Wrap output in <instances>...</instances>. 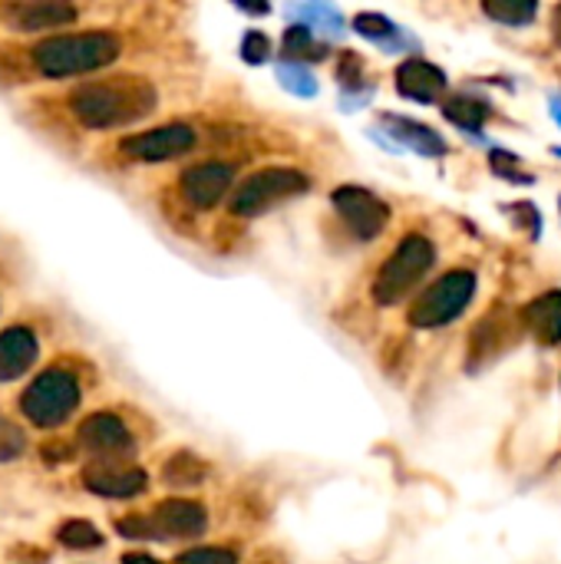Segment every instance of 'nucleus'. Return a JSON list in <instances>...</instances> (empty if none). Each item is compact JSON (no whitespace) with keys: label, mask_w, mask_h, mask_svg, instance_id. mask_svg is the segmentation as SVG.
Masks as SVG:
<instances>
[{"label":"nucleus","mask_w":561,"mask_h":564,"mask_svg":"<svg viewBox=\"0 0 561 564\" xmlns=\"http://www.w3.org/2000/svg\"><path fill=\"white\" fill-rule=\"evenodd\" d=\"M66 102L86 129H119L145 119L155 109V86L142 76L89 79L76 86Z\"/></svg>","instance_id":"f257e3e1"},{"label":"nucleus","mask_w":561,"mask_h":564,"mask_svg":"<svg viewBox=\"0 0 561 564\" xmlns=\"http://www.w3.org/2000/svg\"><path fill=\"white\" fill-rule=\"evenodd\" d=\"M122 53V43L109 30H79V33H53L30 46V59L40 76L46 79H66L96 73L109 63H116Z\"/></svg>","instance_id":"f03ea898"},{"label":"nucleus","mask_w":561,"mask_h":564,"mask_svg":"<svg viewBox=\"0 0 561 564\" xmlns=\"http://www.w3.org/2000/svg\"><path fill=\"white\" fill-rule=\"evenodd\" d=\"M433 261H436L433 241L427 235H407L393 248V254L384 261V268H380V274L374 281V301L380 307L400 304L407 294H413L420 288V281L427 278Z\"/></svg>","instance_id":"7ed1b4c3"},{"label":"nucleus","mask_w":561,"mask_h":564,"mask_svg":"<svg viewBox=\"0 0 561 564\" xmlns=\"http://www.w3.org/2000/svg\"><path fill=\"white\" fill-rule=\"evenodd\" d=\"M76 406H79V383L63 367H50L40 377H33L20 397V413L40 430L63 426L76 413Z\"/></svg>","instance_id":"20e7f679"},{"label":"nucleus","mask_w":561,"mask_h":564,"mask_svg":"<svg viewBox=\"0 0 561 564\" xmlns=\"http://www.w3.org/2000/svg\"><path fill=\"white\" fill-rule=\"evenodd\" d=\"M476 294V274L473 271H446L440 281L423 288L417 301L410 304V324L413 327H446L453 324Z\"/></svg>","instance_id":"39448f33"},{"label":"nucleus","mask_w":561,"mask_h":564,"mask_svg":"<svg viewBox=\"0 0 561 564\" xmlns=\"http://www.w3.org/2000/svg\"><path fill=\"white\" fill-rule=\"evenodd\" d=\"M308 185H311L308 175L298 172V169H261V172L248 175L235 188V195H231V215H238V218L265 215L278 202H284L291 195H304Z\"/></svg>","instance_id":"423d86ee"},{"label":"nucleus","mask_w":561,"mask_h":564,"mask_svg":"<svg viewBox=\"0 0 561 564\" xmlns=\"http://www.w3.org/2000/svg\"><path fill=\"white\" fill-rule=\"evenodd\" d=\"M76 446L96 463H129L136 456V440L116 413H93L76 430Z\"/></svg>","instance_id":"0eeeda50"},{"label":"nucleus","mask_w":561,"mask_h":564,"mask_svg":"<svg viewBox=\"0 0 561 564\" xmlns=\"http://www.w3.org/2000/svg\"><path fill=\"white\" fill-rule=\"evenodd\" d=\"M334 212L344 218V225L354 231L357 241H370L377 238L387 221H390V208L380 195H374L370 188H360V185H341L334 195Z\"/></svg>","instance_id":"6e6552de"},{"label":"nucleus","mask_w":561,"mask_h":564,"mask_svg":"<svg viewBox=\"0 0 561 564\" xmlns=\"http://www.w3.org/2000/svg\"><path fill=\"white\" fill-rule=\"evenodd\" d=\"M195 145V129L185 122H169L159 129L132 132L119 142V152L132 162H169Z\"/></svg>","instance_id":"1a4fd4ad"},{"label":"nucleus","mask_w":561,"mask_h":564,"mask_svg":"<svg viewBox=\"0 0 561 564\" xmlns=\"http://www.w3.org/2000/svg\"><path fill=\"white\" fill-rule=\"evenodd\" d=\"M179 185H182V198L192 208L208 212L235 185V165H228V162H198V165L182 172Z\"/></svg>","instance_id":"9d476101"},{"label":"nucleus","mask_w":561,"mask_h":564,"mask_svg":"<svg viewBox=\"0 0 561 564\" xmlns=\"http://www.w3.org/2000/svg\"><path fill=\"white\" fill-rule=\"evenodd\" d=\"M149 519H152L155 539H162V542H172V539H202L205 529H208V512L195 499H165V502H159L149 512Z\"/></svg>","instance_id":"9b49d317"},{"label":"nucleus","mask_w":561,"mask_h":564,"mask_svg":"<svg viewBox=\"0 0 561 564\" xmlns=\"http://www.w3.org/2000/svg\"><path fill=\"white\" fill-rule=\"evenodd\" d=\"M0 20L17 30V33H36V30H53L66 26L76 20L73 3H56V0H17V3H0Z\"/></svg>","instance_id":"f8f14e48"},{"label":"nucleus","mask_w":561,"mask_h":564,"mask_svg":"<svg viewBox=\"0 0 561 564\" xmlns=\"http://www.w3.org/2000/svg\"><path fill=\"white\" fill-rule=\"evenodd\" d=\"M83 486L103 499H136L145 492L149 476L126 463H93L83 469Z\"/></svg>","instance_id":"ddd939ff"},{"label":"nucleus","mask_w":561,"mask_h":564,"mask_svg":"<svg viewBox=\"0 0 561 564\" xmlns=\"http://www.w3.org/2000/svg\"><path fill=\"white\" fill-rule=\"evenodd\" d=\"M397 89L417 102H436L446 93V73L423 56H410L397 66Z\"/></svg>","instance_id":"4468645a"},{"label":"nucleus","mask_w":561,"mask_h":564,"mask_svg":"<svg viewBox=\"0 0 561 564\" xmlns=\"http://www.w3.org/2000/svg\"><path fill=\"white\" fill-rule=\"evenodd\" d=\"M40 357V344L36 334L30 327H7L0 330V383H13L17 377H23Z\"/></svg>","instance_id":"2eb2a0df"},{"label":"nucleus","mask_w":561,"mask_h":564,"mask_svg":"<svg viewBox=\"0 0 561 564\" xmlns=\"http://www.w3.org/2000/svg\"><path fill=\"white\" fill-rule=\"evenodd\" d=\"M522 324L542 347L561 344V291H546L542 297L526 304Z\"/></svg>","instance_id":"dca6fc26"},{"label":"nucleus","mask_w":561,"mask_h":564,"mask_svg":"<svg viewBox=\"0 0 561 564\" xmlns=\"http://www.w3.org/2000/svg\"><path fill=\"white\" fill-rule=\"evenodd\" d=\"M384 126L390 129V135L400 145H407V149H413V152H420L427 159H440V155L450 152L446 139L436 129L423 126V122H413V119H403V116H384Z\"/></svg>","instance_id":"f3484780"},{"label":"nucleus","mask_w":561,"mask_h":564,"mask_svg":"<svg viewBox=\"0 0 561 564\" xmlns=\"http://www.w3.org/2000/svg\"><path fill=\"white\" fill-rule=\"evenodd\" d=\"M205 476H208V466H205L195 453H188V449L169 456L165 466H162V479H165L169 486H175V489L198 486V482H205Z\"/></svg>","instance_id":"a211bd4d"},{"label":"nucleus","mask_w":561,"mask_h":564,"mask_svg":"<svg viewBox=\"0 0 561 564\" xmlns=\"http://www.w3.org/2000/svg\"><path fill=\"white\" fill-rule=\"evenodd\" d=\"M489 102L486 99H476V96H453V99H446V106H443V116L453 122V126H460V129H466V132H476L486 119H489Z\"/></svg>","instance_id":"6ab92c4d"},{"label":"nucleus","mask_w":561,"mask_h":564,"mask_svg":"<svg viewBox=\"0 0 561 564\" xmlns=\"http://www.w3.org/2000/svg\"><path fill=\"white\" fill-rule=\"evenodd\" d=\"M284 53L294 63H301V59H324L327 46L314 40V30L308 23H294V26L284 30Z\"/></svg>","instance_id":"aec40b11"},{"label":"nucleus","mask_w":561,"mask_h":564,"mask_svg":"<svg viewBox=\"0 0 561 564\" xmlns=\"http://www.w3.org/2000/svg\"><path fill=\"white\" fill-rule=\"evenodd\" d=\"M483 10H486L493 20L506 23V26H526V23L536 20L539 3H536V0H486Z\"/></svg>","instance_id":"412c9836"},{"label":"nucleus","mask_w":561,"mask_h":564,"mask_svg":"<svg viewBox=\"0 0 561 564\" xmlns=\"http://www.w3.org/2000/svg\"><path fill=\"white\" fill-rule=\"evenodd\" d=\"M56 539L60 545L66 549H76V552H86V549H99L103 545V535L93 522H83V519H69L56 529Z\"/></svg>","instance_id":"4be33fe9"},{"label":"nucleus","mask_w":561,"mask_h":564,"mask_svg":"<svg viewBox=\"0 0 561 564\" xmlns=\"http://www.w3.org/2000/svg\"><path fill=\"white\" fill-rule=\"evenodd\" d=\"M278 79H281V86L291 89L294 96H314V93H317V79H314L301 63H294V59L278 63Z\"/></svg>","instance_id":"5701e85b"},{"label":"nucleus","mask_w":561,"mask_h":564,"mask_svg":"<svg viewBox=\"0 0 561 564\" xmlns=\"http://www.w3.org/2000/svg\"><path fill=\"white\" fill-rule=\"evenodd\" d=\"M354 30L360 36H370V40H390L397 33V26L384 13H357L354 17Z\"/></svg>","instance_id":"b1692460"},{"label":"nucleus","mask_w":561,"mask_h":564,"mask_svg":"<svg viewBox=\"0 0 561 564\" xmlns=\"http://www.w3.org/2000/svg\"><path fill=\"white\" fill-rule=\"evenodd\" d=\"M241 56L248 59V63H268V56H271V40H268V33H261V30H248L245 33V40H241Z\"/></svg>","instance_id":"393cba45"},{"label":"nucleus","mask_w":561,"mask_h":564,"mask_svg":"<svg viewBox=\"0 0 561 564\" xmlns=\"http://www.w3.org/2000/svg\"><path fill=\"white\" fill-rule=\"evenodd\" d=\"M175 564H238V558L228 549H192V552L179 555Z\"/></svg>","instance_id":"a878e982"},{"label":"nucleus","mask_w":561,"mask_h":564,"mask_svg":"<svg viewBox=\"0 0 561 564\" xmlns=\"http://www.w3.org/2000/svg\"><path fill=\"white\" fill-rule=\"evenodd\" d=\"M116 532L122 539H139V542L155 539V529H152V519L149 516H126V519L116 522Z\"/></svg>","instance_id":"bb28decb"},{"label":"nucleus","mask_w":561,"mask_h":564,"mask_svg":"<svg viewBox=\"0 0 561 564\" xmlns=\"http://www.w3.org/2000/svg\"><path fill=\"white\" fill-rule=\"evenodd\" d=\"M294 13H301V17H314V23H327V30H331V33H337V30L344 26V20L337 17V10H331V7H324V3H321V7H317V3H314V7H298ZM314 23H311V30H314Z\"/></svg>","instance_id":"cd10ccee"},{"label":"nucleus","mask_w":561,"mask_h":564,"mask_svg":"<svg viewBox=\"0 0 561 564\" xmlns=\"http://www.w3.org/2000/svg\"><path fill=\"white\" fill-rule=\"evenodd\" d=\"M516 155H509V152H496L493 155V169H496V175H503V178H513V182H532V175L529 172H519L516 169Z\"/></svg>","instance_id":"c85d7f7f"},{"label":"nucleus","mask_w":561,"mask_h":564,"mask_svg":"<svg viewBox=\"0 0 561 564\" xmlns=\"http://www.w3.org/2000/svg\"><path fill=\"white\" fill-rule=\"evenodd\" d=\"M23 453V436L13 426H0V459H13Z\"/></svg>","instance_id":"c756f323"},{"label":"nucleus","mask_w":561,"mask_h":564,"mask_svg":"<svg viewBox=\"0 0 561 564\" xmlns=\"http://www.w3.org/2000/svg\"><path fill=\"white\" fill-rule=\"evenodd\" d=\"M122 564H162L152 555H142V552H132V555H122Z\"/></svg>","instance_id":"7c9ffc66"},{"label":"nucleus","mask_w":561,"mask_h":564,"mask_svg":"<svg viewBox=\"0 0 561 564\" xmlns=\"http://www.w3.org/2000/svg\"><path fill=\"white\" fill-rule=\"evenodd\" d=\"M552 30H555V40L561 43V3L555 7V17H552Z\"/></svg>","instance_id":"2f4dec72"},{"label":"nucleus","mask_w":561,"mask_h":564,"mask_svg":"<svg viewBox=\"0 0 561 564\" xmlns=\"http://www.w3.org/2000/svg\"><path fill=\"white\" fill-rule=\"evenodd\" d=\"M552 116H555V122H559V126H561V96H559V99H555V102H552Z\"/></svg>","instance_id":"473e14b6"}]
</instances>
